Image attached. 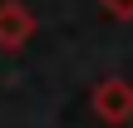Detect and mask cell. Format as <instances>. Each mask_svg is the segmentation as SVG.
I'll return each instance as SVG.
<instances>
[{
    "mask_svg": "<svg viewBox=\"0 0 133 128\" xmlns=\"http://www.w3.org/2000/svg\"><path fill=\"white\" fill-rule=\"evenodd\" d=\"M94 104H99V113H104V118L123 123V118L133 113V89H128V84H104V89L94 94Z\"/></svg>",
    "mask_w": 133,
    "mask_h": 128,
    "instance_id": "6da1fadb",
    "label": "cell"
},
{
    "mask_svg": "<svg viewBox=\"0 0 133 128\" xmlns=\"http://www.w3.org/2000/svg\"><path fill=\"white\" fill-rule=\"evenodd\" d=\"M25 30H30V20H25V10H0V39H5V44H15V39H25Z\"/></svg>",
    "mask_w": 133,
    "mask_h": 128,
    "instance_id": "7a4b0ae2",
    "label": "cell"
},
{
    "mask_svg": "<svg viewBox=\"0 0 133 128\" xmlns=\"http://www.w3.org/2000/svg\"><path fill=\"white\" fill-rule=\"evenodd\" d=\"M104 5H109L114 15H133V0H104Z\"/></svg>",
    "mask_w": 133,
    "mask_h": 128,
    "instance_id": "3957f363",
    "label": "cell"
}]
</instances>
